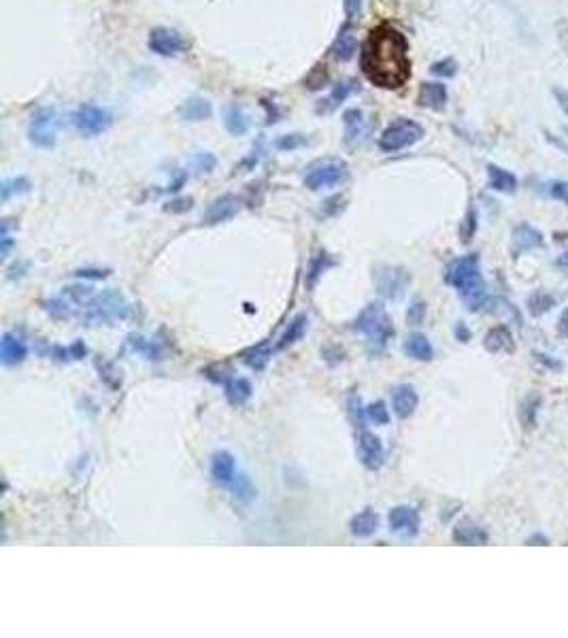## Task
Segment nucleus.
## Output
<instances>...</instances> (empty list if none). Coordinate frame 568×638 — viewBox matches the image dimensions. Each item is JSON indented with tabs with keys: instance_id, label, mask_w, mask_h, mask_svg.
Masks as SVG:
<instances>
[{
	"instance_id": "obj_1",
	"label": "nucleus",
	"mask_w": 568,
	"mask_h": 638,
	"mask_svg": "<svg viewBox=\"0 0 568 638\" xmlns=\"http://www.w3.org/2000/svg\"><path fill=\"white\" fill-rule=\"evenodd\" d=\"M360 66L366 79L383 89H398L411 77L409 43L390 23H379L368 32L362 47Z\"/></svg>"
},
{
	"instance_id": "obj_2",
	"label": "nucleus",
	"mask_w": 568,
	"mask_h": 638,
	"mask_svg": "<svg viewBox=\"0 0 568 638\" xmlns=\"http://www.w3.org/2000/svg\"><path fill=\"white\" fill-rule=\"evenodd\" d=\"M130 309L132 306L122 292H94L90 286L64 288L47 306V311L56 319H77L83 326L122 321L130 315Z\"/></svg>"
},
{
	"instance_id": "obj_3",
	"label": "nucleus",
	"mask_w": 568,
	"mask_h": 638,
	"mask_svg": "<svg viewBox=\"0 0 568 638\" xmlns=\"http://www.w3.org/2000/svg\"><path fill=\"white\" fill-rule=\"evenodd\" d=\"M445 279L449 286H454L460 292L462 300L468 304L470 311H479L487 302V290H485V281L481 277L477 253L454 259L445 273Z\"/></svg>"
},
{
	"instance_id": "obj_4",
	"label": "nucleus",
	"mask_w": 568,
	"mask_h": 638,
	"mask_svg": "<svg viewBox=\"0 0 568 638\" xmlns=\"http://www.w3.org/2000/svg\"><path fill=\"white\" fill-rule=\"evenodd\" d=\"M353 330L364 334L368 349L375 351V353L381 351L388 345V341L394 337L390 315L386 311V306L379 304V302L366 306V309L358 315V319L353 321Z\"/></svg>"
},
{
	"instance_id": "obj_5",
	"label": "nucleus",
	"mask_w": 568,
	"mask_h": 638,
	"mask_svg": "<svg viewBox=\"0 0 568 638\" xmlns=\"http://www.w3.org/2000/svg\"><path fill=\"white\" fill-rule=\"evenodd\" d=\"M349 177V167L347 162L341 158H324L313 162L304 173V183L309 190L319 192V190H330V187L341 185Z\"/></svg>"
},
{
	"instance_id": "obj_6",
	"label": "nucleus",
	"mask_w": 568,
	"mask_h": 638,
	"mask_svg": "<svg viewBox=\"0 0 568 638\" xmlns=\"http://www.w3.org/2000/svg\"><path fill=\"white\" fill-rule=\"evenodd\" d=\"M423 136V128L413 122V120H405V117H400L398 122L390 124L383 134L379 136V149L381 151H388V153H394V151H400L405 147H411L413 143Z\"/></svg>"
},
{
	"instance_id": "obj_7",
	"label": "nucleus",
	"mask_w": 568,
	"mask_h": 638,
	"mask_svg": "<svg viewBox=\"0 0 568 638\" xmlns=\"http://www.w3.org/2000/svg\"><path fill=\"white\" fill-rule=\"evenodd\" d=\"M58 130H60V115L56 109L52 107H43L39 109L32 120H30V128H28V136L30 140L41 147V149H52L58 140Z\"/></svg>"
},
{
	"instance_id": "obj_8",
	"label": "nucleus",
	"mask_w": 568,
	"mask_h": 638,
	"mask_svg": "<svg viewBox=\"0 0 568 638\" xmlns=\"http://www.w3.org/2000/svg\"><path fill=\"white\" fill-rule=\"evenodd\" d=\"M111 122H113L111 113L107 109L94 107V105H83L73 115V126L83 136H96V134L105 132L111 126Z\"/></svg>"
},
{
	"instance_id": "obj_9",
	"label": "nucleus",
	"mask_w": 568,
	"mask_h": 638,
	"mask_svg": "<svg viewBox=\"0 0 568 638\" xmlns=\"http://www.w3.org/2000/svg\"><path fill=\"white\" fill-rule=\"evenodd\" d=\"M388 522H390V530L398 534L400 538H413L419 534L421 522H419V513L413 507H407V504L394 507L388 515Z\"/></svg>"
},
{
	"instance_id": "obj_10",
	"label": "nucleus",
	"mask_w": 568,
	"mask_h": 638,
	"mask_svg": "<svg viewBox=\"0 0 568 638\" xmlns=\"http://www.w3.org/2000/svg\"><path fill=\"white\" fill-rule=\"evenodd\" d=\"M358 458L364 464V468H368V470H379V468H381L383 460H386V449H383L381 438L375 436L368 430H360V436H358Z\"/></svg>"
},
{
	"instance_id": "obj_11",
	"label": "nucleus",
	"mask_w": 568,
	"mask_h": 638,
	"mask_svg": "<svg viewBox=\"0 0 568 638\" xmlns=\"http://www.w3.org/2000/svg\"><path fill=\"white\" fill-rule=\"evenodd\" d=\"M149 50L158 56L171 58L185 50V41L177 30L171 28H154L149 34Z\"/></svg>"
},
{
	"instance_id": "obj_12",
	"label": "nucleus",
	"mask_w": 568,
	"mask_h": 638,
	"mask_svg": "<svg viewBox=\"0 0 568 638\" xmlns=\"http://www.w3.org/2000/svg\"><path fill=\"white\" fill-rule=\"evenodd\" d=\"M343 122H345V143L349 147H360L362 143H366L370 134V124L360 109L345 111Z\"/></svg>"
},
{
	"instance_id": "obj_13",
	"label": "nucleus",
	"mask_w": 568,
	"mask_h": 638,
	"mask_svg": "<svg viewBox=\"0 0 568 638\" xmlns=\"http://www.w3.org/2000/svg\"><path fill=\"white\" fill-rule=\"evenodd\" d=\"M409 273H405L402 268H381L377 273V286H379V292L388 298H398L402 296V292L407 290L409 286Z\"/></svg>"
},
{
	"instance_id": "obj_14",
	"label": "nucleus",
	"mask_w": 568,
	"mask_h": 638,
	"mask_svg": "<svg viewBox=\"0 0 568 638\" xmlns=\"http://www.w3.org/2000/svg\"><path fill=\"white\" fill-rule=\"evenodd\" d=\"M26 356H28V347L21 337L13 332L3 334V341H0V360H3L5 366H17L26 360Z\"/></svg>"
},
{
	"instance_id": "obj_15",
	"label": "nucleus",
	"mask_w": 568,
	"mask_h": 638,
	"mask_svg": "<svg viewBox=\"0 0 568 638\" xmlns=\"http://www.w3.org/2000/svg\"><path fill=\"white\" fill-rule=\"evenodd\" d=\"M236 475H239V472H236V462H234L232 454L218 451L211 458V477L215 483L230 487V483L236 479Z\"/></svg>"
},
{
	"instance_id": "obj_16",
	"label": "nucleus",
	"mask_w": 568,
	"mask_h": 638,
	"mask_svg": "<svg viewBox=\"0 0 568 638\" xmlns=\"http://www.w3.org/2000/svg\"><path fill=\"white\" fill-rule=\"evenodd\" d=\"M417 403H419L417 392L411 385H398L392 392V409L400 419L411 417L417 409Z\"/></svg>"
},
{
	"instance_id": "obj_17",
	"label": "nucleus",
	"mask_w": 568,
	"mask_h": 638,
	"mask_svg": "<svg viewBox=\"0 0 568 638\" xmlns=\"http://www.w3.org/2000/svg\"><path fill=\"white\" fill-rule=\"evenodd\" d=\"M236 211H239V200L234 196H222L211 202V206L204 211L202 217L207 224H220V222L232 220L236 215Z\"/></svg>"
},
{
	"instance_id": "obj_18",
	"label": "nucleus",
	"mask_w": 568,
	"mask_h": 638,
	"mask_svg": "<svg viewBox=\"0 0 568 638\" xmlns=\"http://www.w3.org/2000/svg\"><path fill=\"white\" fill-rule=\"evenodd\" d=\"M454 540L460 542V545H485L487 532L475 522H470V519H462L454 528Z\"/></svg>"
},
{
	"instance_id": "obj_19",
	"label": "nucleus",
	"mask_w": 568,
	"mask_h": 638,
	"mask_svg": "<svg viewBox=\"0 0 568 638\" xmlns=\"http://www.w3.org/2000/svg\"><path fill=\"white\" fill-rule=\"evenodd\" d=\"M513 245L519 253L538 249L543 245V234L536 228H532L530 224H519L513 230Z\"/></svg>"
},
{
	"instance_id": "obj_20",
	"label": "nucleus",
	"mask_w": 568,
	"mask_h": 638,
	"mask_svg": "<svg viewBox=\"0 0 568 638\" xmlns=\"http://www.w3.org/2000/svg\"><path fill=\"white\" fill-rule=\"evenodd\" d=\"M417 103L421 107H428V109H434V111L443 109L445 103H447V87L443 83H421Z\"/></svg>"
},
{
	"instance_id": "obj_21",
	"label": "nucleus",
	"mask_w": 568,
	"mask_h": 638,
	"mask_svg": "<svg viewBox=\"0 0 568 638\" xmlns=\"http://www.w3.org/2000/svg\"><path fill=\"white\" fill-rule=\"evenodd\" d=\"M224 392H226V398H228L230 405L241 407V405H245L247 400L251 398L253 387H251V383L247 379H243V376H230V379L226 381V385H224Z\"/></svg>"
},
{
	"instance_id": "obj_22",
	"label": "nucleus",
	"mask_w": 568,
	"mask_h": 638,
	"mask_svg": "<svg viewBox=\"0 0 568 638\" xmlns=\"http://www.w3.org/2000/svg\"><path fill=\"white\" fill-rule=\"evenodd\" d=\"M483 345L487 351L492 353H501V351H513L515 343H513V334L509 332L507 326H496L483 339Z\"/></svg>"
},
{
	"instance_id": "obj_23",
	"label": "nucleus",
	"mask_w": 568,
	"mask_h": 638,
	"mask_svg": "<svg viewBox=\"0 0 568 638\" xmlns=\"http://www.w3.org/2000/svg\"><path fill=\"white\" fill-rule=\"evenodd\" d=\"M487 181H490V187L496 192H505V194H511L517 190V179L513 173H509L507 169H501L496 167V164H490L487 167Z\"/></svg>"
},
{
	"instance_id": "obj_24",
	"label": "nucleus",
	"mask_w": 568,
	"mask_h": 638,
	"mask_svg": "<svg viewBox=\"0 0 568 638\" xmlns=\"http://www.w3.org/2000/svg\"><path fill=\"white\" fill-rule=\"evenodd\" d=\"M379 528V515L375 511H362L358 515L351 517V524H349V530L353 536L358 538H366V536H372Z\"/></svg>"
},
{
	"instance_id": "obj_25",
	"label": "nucleus",
	"mask_w": 568,
	"mask_h": 638,
	"mask_svg": "<svg viewBox=\"0 0 568 638\" xmlns=\"http://www.w3.org/2000/svg\"><path fill=\"white\" fill-rule=\"evenodd\" d=\"M405 353L413 360H419V362H430L432 356H434V349L428 341V337L423 334H411L405 343Z\"/></svg>"
},
{
	"instance_id": "obj_26",
	"label": "nucleus",
	"mask_w": 568,
	"mask_h": 638,
	"mask_svg": "<svg viewBox=\"0 0 568 638\" xmlns=\"http://www.w3.org/2000/svg\"><path fill=\"white\" fill-rule=\"evenodd\" d=\"M211 103L209 100H204V98H189V100H185L181 107H179V115H181V120H185V122H200V120H207V117H211Z\"/></svg>"
},
{
	"instance_id": "obj_27",
	"label": "nucleus",
	"mask_w": 568,
	"mask_h": 638,
	"mask_svg": "<svg viewBox=\"0 0 568 638\" xmlns=\"http://www.w3.org/2000/svg\"><path fill=\"white\" fill-rule=\"evenodd\" d=\"M224 124H226V130L232 136H243L249 130V117H247V113L239 105H232V107L226 109Z\"/></svg>"
},
{
	"instance_id": "obj_28",
	"label": "nucleus",
	"mask_w": 568,
	"mask_h": 638,
	"mask_svg": "<svg viewBox=\"0 0 568 638\" xmlns=\"http://www.w3.org/2000/svg\"><path fill=\"white\" fill-rule=\"evenodd\" d=\"M228 489L234 493V498L239 500V502H251L255 498V493H257L255 485L251 483V479L247 475H236V479L230 483Z\"/></svg>"
},
{
	"instance_id": "obj_29",
	"label": "nucleus",
	"mask_w": 568,
	"mask_h": 638,
	"mask_svg": "<svg viewBox=\"0 0 568 638\" xmlns=\"http://www.w3.org/2000/svg\"><path fill=\"white\" fill-rule=\"evenodd\" d=\"M353 92V85H351V81H347V83H339V85H335V89H333V94L326 98V100H322V105L317 107V111L319 113H330V111H335L349 94Z\"/></svg>"
},
{
	"instance_id": "obj_30",
	"label": "nucleus",
	"mask_w": 568,
	"mask_h": 638,
	"mask_svg": "<svg viewBox=\"0 0 568 638\" xmlns=\"http://www.w3.org/2000/svg\"><path fill=\"white\" fill-rule=\"evenodd\" d=\"M353 54H356V39H353V34H349V32H341L339 39L333 45V56L347 62V60L353 58Z\"/></svg>"
},
{
	"instance_id": "obj_31",
	"label": "nucleus",
	"mask_w": 568,
	"mask_h": 638,
	"mask_svg": "<svg viewBox=\"0 0 568 638\" xmlns=\"http://www.w3.org/2000/svg\"><path fill=\"white\" fill-rule=\"evenodd\" d=\"M306 315H298V317H294V321L290 323V328L286 330V334H283L281 339H279V349H283V347H288V345H292V343H296L302 334H304V330H306Z\"/></svg>"
},
{
	"instance_id": "obj_32",
	"label": "nucleus",
	"mask_w": 568,
	"mask_h": 638,
	"mask_svg": "<svg viewBox=\"0 0 568 638\" xmlns=\"http://www.w3.org/2000/svg\"><path fill=\"white\" fill-rule=\"evenodd\" d=\"M26 192H30V181L23 179V177L7 179V181L3 183V187H0V194H3V200H5V202L11 200L13 196H21V194H26Z\"/></svg>"
},
{
	"instance_id": "obj_33",
	"label": "nucleus",
	"mask_w": 568,
	"mask_h": 638,
	"mask_svg": "<svg viewBox=\"0 0 568 638\" xmlns=\"http://www.w3.org/2000/svg\"><path fill=\"white\" fill-rule=\"evenodd\" d=\"M554 304H556V298L549 296L547 292H536L528 298V309L532 315H543V313L551 311Z\"/></svg>"
},
{
	"instance_id": "obj_34",
	"label": "nucleus",
	"mask_w": 568,
	"mask_h": 638,
	"mask_svg": "<svg viewBox=\"0 0 568 638\" xmlns=\"http://www.w3.org/2000/svg\"><path fill=\"white\" fill-rule=\"evenodd\" d=\"M269 360H271V349H269V345H257V347H253V349H249V351L245 353V362H247L251 368H255V370H262V368L269 364Z\"/></svg>"
},
{
	"instance_id": "obj_35",
	"label": "nucleus",
	"mask_w": 568,
	"mask_h": 638,
	"mask_svg": "<svg viewBox=\"0 0 568 638\" xmlns=\"http://www.w3.org/2000/svg\"><path fill=\"white\" fill-rule=\"evenodd\" d=\"M347 407H349V417H351L353 425H356V428H360V430H364V428H366V421H368V415H366V409L362 407L360 396H356V394L349 396Z\"/></svg>"
},
{
	"instance_id": "obj_36",
	"label": "nucleus",
	"mask_w": 568,
	"mask_h": 638,
	"mask_svg": "<svg viewBox=\"0 0 568 638\" xmlns=\"http://www.w3.org/2000/svg\"><path fill=\"white\" fill-rule=\"evenodd\" d=\"M366 415H368L370 421H375L379 425H386L390 421V411L386 409L383 403H375V405L366 407Z\"/></svg>"
},
{
	"instance_id": "obj_37",
	"label": "nucleus",
	"mask_w": 568,
	"mask_h": 638,
	"mask_svg": "<svg viewBox=\"0 0 568 638\" xmlns=\"http://www.w3.org/2000/svg\"><path fill=\"white\" fill-rule=\"evenodd\" d=\"M194 167L198 173H213V169H215V158L207 151H200L194 156Z\"/></svg>"
},
{
	"instance_id": "obj_38",
	"label": "nucleus",
	"mask_w": 568,
	"mask_h": 638,
	"mask_svg": "<svg viewBox=\"0 0 568 638\" xmlns=\"http://www.w3.org/2000/svg\"><path fill=\"white\" fill-rule=\"evenodd\" d=\"M430 70H432L434 75H439V77H454L456 75V62L452 58H447V60L434 62L430 66Z\"/></svg>"
},
{
	"instance_id": "obj_39",
	"label": "nucleus",
	"mask_w": 568,
	"mask_h": 638,
	"mask_svg": "<svg viewBox=\"0 0 568 638\" xmlns=\"http://www.w3.org/2000/svg\"><path fill=\"white\" fill-rule=\"evenodd\" d=\"M549 196L560 200V202H566L568 204V183L564 181H554L549 185Z\"/></svg>"
},
{
	"instance_id": "obj_40",
	"label": "nucleus",
	"mask_w": 568,
	"mask_h": 638,
	"mask_svg": "<svg viewBox=\"0 0 568 638\" xmlns=\"http://www.w3.org/2000/svg\"><path fill=\"white\" fill-rule=\"evenodd\" d=\"M423 315H425V304H423V302H415V304L411 306V309H409V313H407V319H409L411 323H421Z\"/></svg>"
},
{
	"instance_id": "obj_41",
	"label": "nucleus",
	"mask_w": 568,
	"mask_h": 638,
	"mask_svg": "<svg viewBox=\"0 0 568 638\" xmlns=\"http://www.w3.org/2000/svg\"><path fill=\"white\" fill-rule=\"evenodd\" d=\"M554 98H556L558 107L568 115V92L562 89V87H554Z\"/></svg>"
},
{
	"instance_id": "obj_42",
	"label": "nucleus",
	"mask_w": 568,
	"mask_h": 638,
	"mask_svg": "<svg viewBox=\"0 0 568 638\" xmlns=\"http://www.w3.org/2000/svg\"><path fill=\"white\" fill-rule=\"evenodd\" d=\"M13 241H11V232H9V222L3 224V257L9 255V249H11Z\"/></svg>"
},
{
	"instance_id": "obj_43",
	"label": "nucleus",
	"mask_w": 568,
	"mask_h": 638,
	"mask_svg": "<svg viewBox=\"0 0 568 638\" xmlns=\"http://www.w3.org/2000/svg\"><path fill=\"white\" fill-rule=\"evenodd\" d=\"M558 330H560L562 337L568 339V309L562 311V315H560V319H558Z\"/></svg>"
},
{
	"instance_id": "obj_44",
	"label": "nucleus",
	"mask_w": 568,
	"mask_h": 638,
	"mask_svg": "<svg viewBox=\"0 0 568 638\" xmlns=\"http://www.w3.org/2000/svg\"><path fill=\"white\" fill-rule=\"evenodd\" d=\"M456 334H458V339H460L462 343H466V341L470 339V332H468V328H466L464 323H460V326L456 328Z\"/></svg>"
},
{
	"instance_id": "obj_45",
	"label": "nucleus",
	"mask_w": 568,
	"mask_h": 638,
	"mask_svg": "<svg viewBox=\"0 0 568 638\" xmlns=\"http://www.w3.org/2000/svg\"><path fill=\"white\" fill-rule=\"evenodd\" d=\"M545 134H547V140H549V143H554V145H556V147H560L562 151H568V145H566V143H562V140H560L558 136H554V134H549V132H545Z\"/></svg>"
},
{
	"instance_id": "obj_46",
	"label": "nucleus",
	"mask_w": 568,
	"mask_h": 638,
	"mask_svg": "<svg viewBox=\"0 0 568 638\" xmlns=\"http://www.w3.org/2000/svg\"><path fill=\"white\" fill-rule=\"evenodd\" d=\"M558 268H562V270H568V251H564L560 257H558Z\"/></svg>"
},
{
	"instance_id": "obj_47",
	"label": "nucleus",
	"mask_w": 568,
	"mask_h": 638,
	"mask_svg": "<svg viewBox=\"0 0 568 638\" xmlns=\"http://www.w3.org/2000/svg\"><path fill=\"white\" fill-rule=\"evenodd\" d=\"M358 7H360V0H347V11L349 13L358 11Z\"/></svg>"
},
{
	"instance_id": "obj_48",
	"label": "nucleus",
	"mask_w": 568,
	"mask_h": 638,
	"mask_svg": "<svg viewBox=\"0 0 568 638\" xmlns=\"http://www.w3.org/2000/svg\"><path fill=\"white\" fill-rule=\"evenodd\" d=\"M528 542H540V545H549V540H547L545 536H538V534H536V536H532Z\"/></svg>"
},
{
	"instance_id": "obj_49",
	"label": "nucleus",
	"mask_w": 568,
	"mask_h": 638,
	"mask_svg": "<svg viewBox=\"0 0 568 638\" xmlns=\"http://www.w3.org/2000/svg\"><path fill=\"white\" fill-rule=\"evenodd\" d=\"M566 134H568V128H566Z\"/></svg>"
}]
</instances>
